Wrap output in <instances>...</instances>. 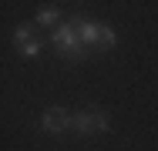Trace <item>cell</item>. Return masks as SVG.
<instances>
[{"instance_id":"cell-1","label":"cell","mask_w":158,"mask_h":151,"mask_svg":"<svg viewBox=\"0 0 158 151\" xmlns=\"http://www.w3.org/2000/svg\"><path fill=\"white\" fill-rule=\"evenodd\" d=\"M51 44H54V51H57L64 60H71V64H77V60L88 57V47H84V44L77 40V34H74V20L57 24V27L51 30Z\"/></svg>"},{"instance_id":"cell-2","label":"cell","mask_w":158,"mask_h":151,"mask_svg":"<svg viewBox=\"0 0 158 151\" xmlns=\"http://www.w3.org/2000/svg\"><path fill=\"white\" fill-rule=\"evenodd\" d=\"M67 131H74V134H81V138L104 134V131H111V118H108L104 111H81V114H71Z\"/></svg>"},{"instance_id":"cell-3","label":"cell","mask_w":158,"mask_h":151,"mask_svg":"<svg viewBox=\"0 0 158 151\" xmlns=\"http://www.w3.org/2000/svg\"><path fill=\"white\" fill-rule=\"evenodd\" d=\"M67 121H71V111L47 108V111L40 114V131H44V134H64V131H67Z\"/></svg>"},{"instance_id":"cell-4","label":"cell","mask_w":158,"mask_h":151,"mask_svg":"<svg viewBox=\"0 0 158 151\" xmlns=\"http://www.w3.org/2000/svg\"><path fill=\"white\" fill-rule=\"evenodd\" d=\"M114 40H118V37H114V30L104 27V24H98V30H94V44H91V47H94V51H111V47H114Z\"/></svg>"},{"instance_id":"cell-5","label":"cell","mask_w":158,"mask_h":151,"mask_svg":"<svg viewBox=\"0 0 158 151\" xmlns=\"http://www.w3.org/2000/svg\"><path fill=\"white\" fill-rule=\"evenodd\" d=\"M57 20H61V10H57V7H40V10H37V24H40V27H57Z\"/></svg>"}]
</instances>
